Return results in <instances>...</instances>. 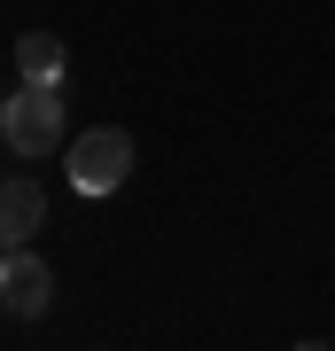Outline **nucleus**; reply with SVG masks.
<instances>
[{
	"mask_svg": "<svg viewBox=\"0 0 335 351\" xmlns=\"http://www.w3.org/2000/svg\"><path fill=\"white\" fill-rule=\"evenodd\" d=\"M16 71L39 78V86H62V71H71V55H62V32H24V39H16Z\"/></svg>",
	"mask_w": 335,
	"mask_h": 351,
	"instance_id": "nucleus-5",
	"label": "nucleus"
},
{
	"mask_svg": "<svg viewBox=\"0 0 335 351\" xmlns=\"http://www.w3.org/2000/svg\"><path fill=\"white\" fill-rule=\"evenodd\" d=\"M39 226H47V188L24 172L0 180V250H16V242H32Z\"/></svg>",
	"mask_w": 335,
	"mask_h": 351,
	"instance_id": "nucleus-4",
	"label": "nucleus"
},
{
	"mask_svg": "<svg viewBox=\"0 0 335 351\" xmlns=\"http://www.w3.org/2000/svg\"><path fill=\"white\" fill-rule=\"evenodd\" d=\"M0 141H8L16 156H47V149H62V86L24 78V86L0 101Z\"/></svg>",
	"mask_w": 335,
	"mask_h": 351,
	"instance_id": "nucleus-1",
	"label": "nucleus"
},
{
	"mask_svg": "<svg viewBox=\"0 0 335 351\" xmlns=\"http://www.w3.org/2000/svg\"><path fill=\"white\" fill-rule=\"evenodd\" d=\"M62 172H71L78 195L125 188V172H133V133H125V125H86V133L71 141V156H62Z\"/></svg>",
	"mask_w": 335,
	"mask_h": 351,
	"instance_id": "nucleus-2",
	"label": "nucleus"
},
{
	"mask_svg": "<svg viewBox=\"0 0 335 351\" xmlns=\"http://www.w3.org/2000/svg\"><path fill=\"white\" fill-rule=\"evenodd\" d=\"M0 304H8L16 320H39L55 304V265L32 250V242H16V250H0Z\"/></svg>",
	"mask_w": 335,
	"mask_h": 351,
	"instance_id": "nucleus-3",
	"label": "nucleus"
}]
</instances>
